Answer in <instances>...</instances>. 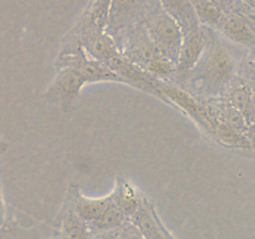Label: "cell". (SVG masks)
Masks as SVG:
<instances>
[{"mask_svg":"<svg viewBox=\"0 0 255 239\" xmlns=\"http://www.w3.org/2000/svg\"><path fill=\"white\" fill-rule=\"evenodd\" d=\"M206 36V47L196 66L181 85L189 94L203 99L223 97L238 72L241 57L238 47L228 44L216 30L202 26Z\"/></svg>","mask_w":255,"mask_h":239,"instance_id":"1","label":"cell"},{"mask_svg":"<svg viewBox=\"0 0 255 239\" xmlns=\"http://www.w3.org/2000/svg\"><path fill=\"white\" fill-rule=\"evenodd\" d=\"M57 67L56 76L45 92V100L62 112H69L74 107L85 85L121 82L105 65L87 56L81 46L62 49Z\"/></svg>","mask_w":255,"mask_h":239,"instance_id":"2","label":"cell"},{"mask_svg":"<svg viewBox=\"0 0 255 239\" xmlns=\"http://www.w3.org/2000/svg\"><path fill=\"white\" fill-rule=\"evenodd\" d=\"M154 95L183 111L189 119L196 122L202 131L222 146L239 149L253 148V139H249L248 137L222 123L214 116L209 109L207 99L194 96L172 82L163 81L157 82Z\"/></svg>","mask_w":255,"mask_h":239,"instance_id":"3","label":"cell"},{"mask_svg":"<svg viewBox=\"0 0 255 239\" xmlns=\"http://www.w3.org/2000/svg\"><path fill=\"white\" fill-rule=\"evenodd\" d=\"M142 25L161 54L176 65L183 40V31L178 22L159 6L157 0H153Z\"/></svg>","mask_w":255,"mask_h":239,"instance_id":"4","label":"cell"},{"mask_svg":"<svg viewBox=\"0 0 255 239\" xmlns=\"http://www.w3.org/2000/svg\"><path fill=\"white\" fill-rule=\"evenodd\" d=\"M153 0H112L105 31L116 42L131 27L141 25Z\"/></svg>","mask_w":255,"mask_h":239,"instance_id":"5","label":"cell"},{"mask_svg":"<svg viewBox=\"0 0 255 239\" xmlns=\"http://www.w3.org/2000/svg\"><path fill=\"white\" fill-rule=\"evenodd\" d=\"M204 47H206V36L201 25L197 29L183 34V40L176 61V70L171 81L172 84H182V81L198 62L199 57L203 54Z\"/></svg>","mask_w":255,"mask_h":239,"instance_id":"6","label":"cell"},{"mask_svg":"<svg viewBox=\"0 0 255 239\" xmlns=\"http://www.w3.org/2000/svg\"><path fill=\"white\" fill-rule=\"evenodd\" d=\"M254 29L255 25L251 24L246 17L237 11H229L223 15L216 31L228 44L244 51H251L254 50L255 44Z\"/></svg>","mask_w":255,"mask_h":239,"instance_id":"7","label":"cell"},{"mask_svg":"<svg viewBox=\"0 0 255 239\" xmlns=\"http://www.w3.org/2000/svg\"><path fill=\"white\" fill-rule=\"evenodd\" d=\"M112 0H91L84 17L71 32V39L66 40L65 47L79 45L81 40L106 30L110 5Z\"/></svg>","mask_w":255,"mask_h":239,"instance_id":"8","label":"cell"},{"mask_svg":"<svg viewBox=\"0 0 255 239\" xmlns=\"http://www.w3.org/2000/svg\"><path fill=\"white\" fill-rule=\"evenodd\" d=\"M66 203L90 228V226L94 224L112 203V194L110 193L102 198H89L85 197L77 187H71L67 194Z\"/></svg>","mask_w":255,"mask_h":239,"instance_id":"9","label":"cell"},{"mask_svg":"<svg viewBox=\"0 0 255 239\" xmlns=\"http://www.w3.org/2000/svg\"><path fill=\"white\" fill-rule=\"evenodd\" d=\"M129 221L137 227L144 239H176L167 231L154 207L146 198H143L139 209Z\"/></svg>","mask_w":255,"mask_h":239,"instance_id":"10","label":"cell"},{"mask_svg":"<svg viewBox=\"0 0 255 239\" xmlns=\"http://www.w3.org/2000/svg\"><path fill=\"white\" fill-rule=\"evenodd\" d=\"M224 99L236 107L247 121L254 126V86L253 82L236 76L231 87L227 90Z\"/></svg>","mask_w":255,"mask_h":239,"instance_id":"11","label":"cell"},{"mask_svg":"<svg viewBox=\"0 0 255 239\" xmlns=\"http://www.w3.org/2000/svg\"><path fill=\"white\" fill-rule=\"evenodd\" d=\"M111 194L114 204L128 221L138 211L144 198L126 179H119Z\"/></svg>","mask_w":255,"mask_h":239,"instance_id":"12","label":"cell"},{"mask_svg":"<svg viewBox=\"0 0 255 239\" xmlns=\"http://www.w3.org/2000/svg\"><path fill=\"white\" fill-rule=\"evenodd\" d=\"M157 1L169 16L178 22L183 34L199 27V22L189 0H157Z\"/></svg>","mask_w":255,"mask_h":239,"instance_id":"13","label":"cell"},{"mask_svg":"<svg viewBox=\"0 0 255 239\" xmlns=\"http://www.w3.org/2000/svg\"><path fill=\"white\" fill-rule=\"evenodd\" d=\"M91 234L89 226L82 222L66 203V208L64 209L61 217V226L57 239H90Z\"/></svg>","mask_w":255,"mask_h":239,"instance_id":"14","label":"cell"},{"mask_svg":"<svg viewBox=\"0 0 255 239\" xmlns=\"http://www.w3.org/2000/svg\"><path fill=\"white\" fill-rule=\"evenodd\" d=\"M191 4L199 25L216 30L224 12L209 0H191Z\"/></svg>","mask_w":255,"mask_h":239,"instance_id":"15","label":"cell"},{"mask_svg":"<svg viewBox=\"0 0 255 239\" xmlns=\"http://www.w3.org/2000/svg\"><path fill=\"white\" fill-rule=\"evenodd\" d=\"M128 219L121 213L119 208L114 204V199L112 203L110 204L109 208L102 213V216L95 222L94 224L90 226V231L91 233H99V232H106V231H115L124 226Z\"/></svg>","mask_w":255,"mask_h":239,"instance_id":"16","label":"cell"},{"mask_svg":"<svg viewBox=\"0 0 255 239\" xmlns=\"http://www.w3.org/2000/svg\"><path fill=\"white\" fill-rule=\"evenodd\" d=\"M117 239H144L141 232L131 221H127L121 228L119 229V237Z\"/></svg>","mask_w":255,"mask_h":239,"instance_id":"17","label":"cell"},{"mask_svg":"<svg viewBox=\"0 0 255 239\" xmlns=\"http://www.w3.org/2000/svg\"><path fill=\"white\" fill-rule=\"evenodd\" d=\"M209 1L213 2L216 6H218L219 9L226 14V12L233 11V10L236 9L239 0H209Z\"/></svg>","mask_w":255,"mask_h":239,"instance_id":"18","label":"cell"},{"mask_svg":"<svg viewBox=\"0 0 255 239\" xmlns=\"http://www.w3.org/2000/svg\"><path fill=\"white\" fill-rule=\"evenodd\" d=\"M119 229H115V231L99 232V233H92L91 238L90 239H117V237H119Z\"/></svg>","mask_w":255,"mask_h":239,"instance_id":"19","label":"cell"},{"mask_svg":"<svg viewBox=\"0 0 255 239\" xmlns=\"http://www.w3.org/2000/svg\"><path fill=\"white\" fill-rule=\"evenodd\" d=\"M5 223H6V206H5L1 186H0V228H2Z\"/></svg>","mask_w":255,"mask_h":239,"instance_id":"20","label":"cell"},{"mask_svg":"<svg viewBox=\"0 0 255 239\" xmlns=\"http://www.w3.org/2000/svg\"><path fill=\"white\" fill-rule=\"evenodd\" d=\"M189 1H191V0H189Z\"/></svg>","mask_w":255,"mask_h":239,"instance_id":"21","label":"cell"}]
</instances>
